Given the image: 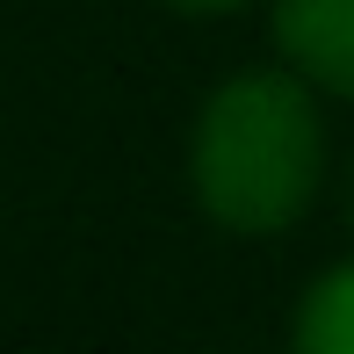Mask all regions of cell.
Here are the masks:
<instances>
[{"instance_id":"cell-1","label":"cell","mask_w":354,"mask_h":354,"mask_svg":"<svg viewBox=\"0 0 354 354\" xmlns=\"http://www.w3.org/2000/svg\"><path fill=\"white\" fill-rule=\"evenodd\" d=\"M196 196L232 232H282L326 181V123L304 73H232L196 123Z\"/></svg>"},{"instance_id":"cell-2","label":"cell","mask_w":354,"mask_h":354,"mask_svg":"<svg viewBox=\"0 0 354 354\" xmlns=\"http://www.w3.org/2000/svg\"><path fill=\"white\" fill-rule=\"evenodd\" d=\"M275 44L289 73L354 102V0H275Z\"/></svg>"},{"instance_id":"cell-3","label":"cell","mask_w":354,"mask_h":354,"mask_svg":"<svg viewBox=\"0 0 354 354\" xmlns=\"http://www.w3.org/2000/svg\"><path fill=\"white\" fill-rule=\"evenodd\" d=\"M297 354H354V261L326 268L297 304Z\"/></svg>"},{"instance_id":"cell-4","label":"cell","mask_w":354,"mask_h":354,"mask_svg":"<svg viewBox=\"0 0 354 354\" xmlns=\"http://www.w3.org/2000/svg\"><path fill=\"white\" fill-rule=\"evenodd\" d=\"M174 8H188V15H232V8H246V0H174Z\"/></svg>"},{"instance_id":"cell-5","label":"cell","mask_w":354,"mask_h":354,"mask_svg":"<svg viewBox=\"0 0 354 354\" xmlns=\"http://www.w3.org/2000/svg\"><path fill=\"white\" fill-rule=\"evenodd\" d=\"M347 217H354V203H347Z\"/></svg>"}]
</instances>
